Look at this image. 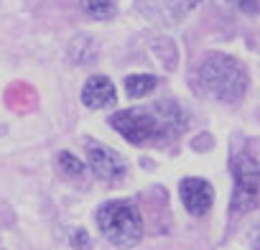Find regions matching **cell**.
<instances>
[{
    "instance_id": "6da1fadb",
    "label": "cell",
    "mask_w": 260,
    "mask_h": 250,
    "mask_svg": "<svg viewBox=\"0 0 260 250\" xmlns=\"http://www.w3.org/2000/svg\"><path fill=\"white\" fill-rule=\"evenodd\" d=\"M110 125L133 146L166 143L186 131V115L174 100H161L146 107H127L110 115Z\"/></svg>"
},
{
    "instance_id": "7a4b0ae2",
    "label": "cell",
    "mask_w": 260,
    "mask_h": 250,
    "mask_svg": "<svg viewBox=\"0 0 260 250\" xmlns=\"http://www.w3.org/2000/svg\"><path fill=\"white\" fill-rule=\"evenodd\" d=\"M202 89L222 102H237L247 92V69L230 54H209L199 67Z\"/></svg>"
},
{
    "instance_id": "3957f363",
    "label": "cell",
    "mask_w": 260,
    "mask_h": 250,
    "mask_svg": "<svg viewBox=\"0 0 260 250\" xmlns=\"http://www.w3.org/2000/svg\"><path fill=\"white\" fill-rule=\"evenodd\" d=\"M94 220L105 240H110L115 247H133L143 237V217L130 199L105 202L97 209Z\"/></svg>"
},
{
    "instance_id": "277c9868",
    "label": "cell",
    "mask_w": 260,
    "mask_h": 250,
    "mask_svg": "<svg viewBox=\"0 0 260 250\" xmlns=\"http://www.w3.org/2000/svg\"><path fill=\"white\" fill-rule=\"evenodd\" d=\"M232 176H235V192L230 202V212L247 214L257 207L260 197V164L252 151H240L232 159Z\"/></svg>"
},
{
    "instance_id": "5b68a950",
    "label": "cell",
    "mask_w": 260,
    "mask_h": 250,
    "mask_svg": "<svg viewBox=\"0 0 260 250\" xmlns=\"http://www.w3.org/2000/svg\"><path fill=\"white\" fill-rule=\"evenodd\" d=\"M87 161H89V169L110 184L122 181L127 176V161L105 143L87 141Z\"/></svg>"
},
{
    "instance_id": "8992f818",
    "label": "cell",
    "mask_w": 260,
    "mask_h": 250,
    "mask_svg": "<svg viewBox=\"0 0 260 250\" xmlns=\"http://www.w3.org/2000/svg\"><path fill=\"white\" fill-rule=\"evenodd\" d=\"M179 197H181V204L186 207L189 214L194 217H202L212 209V202H214V189L207 179H197V176H186L181 179L179 184Z\"/></svg>"
},
{
    "instance_id": "52a82bcc",
    "label": "cell",
    "mask_w": 260,
    "mask_h": 250,
    "mask_svg": "<svg viewBox=\"0 0 260 250\" xmlns=\"http://www.w3.org/2000/svg\"><path fill=\"white\" fill-rule=\"evenodd\" d=\"M82 102L92 110H102V107H112L117 102V89L115 84L105 77V74H94L84 82L82 87Z\"/></svg>"
},
{
    "instance_id": "ba28073f",
    "label": "cell",
    "mask_w": 260,
    "mask_h": 250,
    "mask_svg": "<svg viewBox=\"0 0 260 250\" xmlns=\"http://www.w3.org/2000/svg\"><path fill=\"white\" fill-rule=\"evenodd\" d=\"M156 87H158V77H153V74H130V77H125V95L133 97V100H141V97L151 95Z\"/></svg>"
},
{
    "instance_id": "9c48e42d",
    "label": "cell",
    "mask_w": 260,
    "mask_h": 250,
    "mask_svg": "<svg viewBox=\"0 0 260 250\" xmlns=\"http://www.w3.org/2000/svg\"><path fill=\"white\" fill-rule=\"evenodd\" d=\"M79 3H82V11L97 21H107L117 11V0H79Z\"/></svg>"
},
{
    "instance_id": "30bf717a",
    "label": "cell",
    "mask_w": 260,
    "mask_h": 250,
    "mask_svg": "<svg viewBox=\"0 0 260 250\" xmlns=\"http://www.w3.org/2000/svg\"><path fill=\"white\" fill-rule=\"evenodd\" d=\"M59 169H61L67 176H82V174H84V164H82L74 153H69V151H61V153H59Z\"/></svg>"
},
{
    "instance_id": "8fae6325",
    "label": "cell",
    "mask_w": 260,
    "mask_h": 250,
    "mask_svg": "<svg viewBox=\"0 0 260 250\" xmlns=\"http://www.w3.org/2000/svg\"><path fill=\"white\" fill-rule=\"evenodd\" d=\"M199 3H204V0H169V11H171L176 18H184V16L191 13Z\"/></svg>"
},
{
    "instance_id": "7c38bea8",
    "label": "cell",
    "mask_w": 260,
    "mask_h": 250,
    "mask_svg": "<svg viewBox=\"0 0 260 250\" xmlns=\"http://www.w3.org/2000/svg\"><path fill=\"white\" fill-rule=\"evenodd\" d=\"M69 242H72V247H77V250H87V247H89V235H87V230H74L72 237H69Z\"/></svg>"
},
{
    "instance_id": "4fadbf2b",
    "label": "cell",
    "mask_w": 260,
    "mask_h": 250,
    "mask_svg": "<svg viewBox=\"0 0 260 250\" xmlns=\"http://www.w3.org/2000/svg\"><path fill=\"white\" fill-rule=\"evenodd\" d=\"M232 6H237L240 11H245L247 16H255L257 13V0H230Z\"/></svg>"
}]
</instances>
